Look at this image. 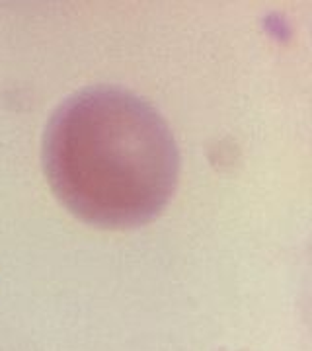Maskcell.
Listing matches in <instances>:
<instances>
[{"label": "cell", "mask_w": 312, "mask_h": 351, "mask_svg": "<svg viewBox=\"0 0 312 351\" xmlns=\"http://www.w3.org/2000/svg\"><path fill=\"white\" fill-rule=\"evenodd\" d=\"M43 168L62 205L90 225L133 228L163 213L180 178V152L164 117L117 86L73 94L43 135Z\"/></svg>", "instance_id": "cell-1"}]
</instances>
